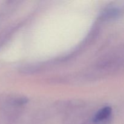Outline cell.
<instances>
[{
	"mask_svg": "<svg viewBox=\"0 0 124 124\" xmlns=\"http://www.w3.org/2000/svg\"><path fill=\"white\" fill-rule=\"evenodd\" d=\"M111 108L108 107L103 108L101 110H99L96 115L94 116V121L96 122H100L105 121V119L108 118L111 115Z\"/></svg>",
	"mask_w": 124,
	"mask_h": 124,
	"instance_id": "obj_1",
	"label": "cell"
}]
</instances>
